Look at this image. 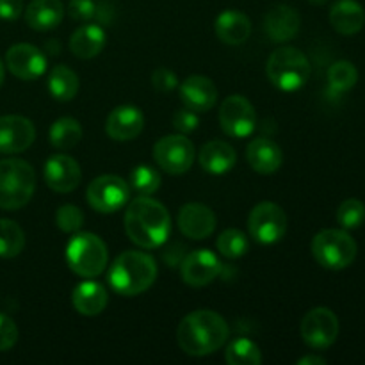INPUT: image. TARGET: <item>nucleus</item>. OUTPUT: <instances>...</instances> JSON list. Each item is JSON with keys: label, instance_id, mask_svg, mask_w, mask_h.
I'll return each instance as SVG.
<instances>
[{"label": "nucleus", "instance_id": "b1692460", "mask_svg": "<svg viewBox=\"0 0 365 365\" xmlns=\"http://www.w3.org/2000/svg\"><path fill=\"white\" fill-rule=\"evenodd\" d=\"M63 18L64 6L61 0H32L25 9V21L34 31H52Z\"/></svg>", "mask_w": 365, "mask_h": 365}, {"label": "nucleus", "instance_id": "37998d69", "mask_svg": "<svg viewBox=\"0 0 365 365\" xmlns=\"http://www.w3.org/2000/svg\"><path fill=\"white\" fill-rule=\"evenodd\" d=\"M310 4H314V6H324V4L328 2V0H309Z\"/></svg>", "mask_w": 365, "mask_h": 365}, {"label": "nucleus", "instance_id": "1a4fd4ad", "mask_svg": "<svg viewBox=\"0 0 365 365\" xmlns=\"http://www.w3.org/2000/svg\"><path fill=\"white\" fill-rule=\"evenodd\" d=\"M195 146L184 134L164 135L153 146L157 166L170 175H182L191 170L195 163Z\"/></svg>", "mask_w": 365, "mask_h": 365}, {"label": "nucleus", "instance_id": "a211bd4d", "mask_svg": "<svg viewBox=\"0 0 365 365\" xmlns=\"http://www.w3.org/2000/svg\"><path fill=\"white\" fill-rule=\"evenodd\" d=\"M145 116L134 106H120L107 116L106 132L114 141H130L143 132Z\"/></svg>", "mask_w": 365, "mask_h": 365}, {"label": "nucleus", "instance_id": "4468645a", "mask_svg": "<svg viewBox=\"0 0 365 365\" xmlns=\"http://www.w3.org/2000/svg\"><path fill=\"white\" fill-rule=\"evenodd\" d=\"M223 271V264L209 250H196L184 259L180 266L182 280L191 287H203L216 280Z\"/></svg>", "mask_w": 365, "mask_h": 365}, {"label": "nucleus", "instance_id": "9d476101", "mask_svg": "<svg viewBox=\"0 0 365 365\" xmlns=\"http://www.w3.org/2000/svg\"><path fill=\"white\" fill-rule=\"evenodd\" d=\"M339 317L328 307L309 310L302 321V337L312 349H327L339 337Z\"/></svg>", "mask_w": 365, "mask_h": 365}, {"label": "nucleus", "instance_id": "4c0bfd02", "mask_svg": "<svg viewBox=\"0 0 365 365\" xmlns=\"http://www.w3.org/2000/svg\"><path fill=\"white\" fill-rule=\"evenodd\" d=\"M18 341V328L9 316L0 312V351H7Z\"/></svg>", "mask_w": 365, "mask_h": 365}, {"label": "nucleus", "instance_id": "2eb2a0df", "mask_svg": "<svg viewBox=\"0 0 365 365\" xmlns=\"http://www.w3.org/2000/svg\"><path fill=\"white\" fill-rule=\"evenodd\" d=\"M45 182L52 191L71 192L82 180V171L77 160L64 153H56L45 164Z\"/></svg>", "mask_w": 365, "mask_h": 365}, {"label": "nucleus", "instance_id": "ddd939ff", "mask_svg": "<svg viewBox=\"0 0 365 365\" xmlns=\"http://www.w3.org/2000/svg\"><path fill=\"white\" fill-rule=\"evenodd\" d=\"M6 66L20 81H36L46 71V57L34 45L18 43L7 50Z\"/></svg>", "mask_w": 365, "mask_h": 365}, {"label": "nucleus", "instance_id": "0eeeda50", "mask_svg": "<svg viewBox=\"0 0 365 365\" xmlns=\"http://www.w3.org/2000/svg\"><path fill=\"white\" fill-rule=\"evenodd\" d=\"M359 253L356 241L342 228H327L312 239V255L327 269L341 271L351 266Z\"/></svg>", "mask_w": 365, "mask_h": 365}, {"label": "nucleus", "instance_id": "4be33fe9", "mask_svg": "<svg viewBox=\"0 0 365 365\" xmlns=\"http://www.w3.org/2000/svg\"><path fill=\"white\" fill-rule=\"evenodd\" d=\"M330 24L339 34H359L365 25V11L356 0H337L330 9Z\"/></svg>", "mask_w": 365, "mask_h": 365}, {"label": "nucleus", "instance_id": "9b49d317", "mask_svg": "<svg viewBox=\"0 0 365 365\" xmlns=\"http://www.w3.org/2000/svg\"><path fill=\"white\" fill-rule=\"evenodd\" d=\"M88 202L95 210L110 214L120 210L130 198V187L116 175H102L88 185Z\"/></svg>", "mask_w": 365, "mask_h": 365}, {"label": "nucleus", "instance_id": "c9c22d12", "mask_svg": "<svg viewBox=\"0 0 365 365\" xmlns=\"http://www.w3.org/2000/svg\"><path fill=\"white\" fill-rule=\"evenodd\" d=\"M56 225L64 234H77L84 225V214L77 205H63L56 212Z\"/></svg>", "mask_w": 365, "mask_h": 365}, {"label": "nucleus", "instance_id": "f704fd0d", "mask_svg": "<svg viewBox=\"0 0 365 365\" xmlns=\"http://www.w3.org/2000/svg\"><path fill=\"white\" fill-rule=\"evenodd\" d=\"M337 221L344 230L360 228L365 221V205L356 198H348L339 205Z\"/></svg>", "mask_w": 365, "mask_h": 365}, {"label": "nucleus", "instance_id": "2f4dec72", "mask_svg": "<svg viewBox=\"0 0 365 365\" xmlns=\"http://www.w3.org/2000/svg\"><path fill=\"white\" fill-rule=\"evenodd\" d=\"M225 360L228 365H260L262 353L259 346L250 339H235L228 344L225 351Z\"/></svg>", "mask_w": 365, "mask_h": 365}, {"label": "nucleus", "instance_id": "412c9836", "mask_svg": "<svg viewBox=\"0 0 365 365\" xmlns=\"http://www.w3.org/2000/svg\"><path fill=\"white\" fill-rule=\"evenodd\" d=\"M246 159L257 173L271 175L280 170L284 163V153L280 146L269 138H257L248 145Z\"/></svg>", "mask_w": 365, "mask_h": 365}, {"label": "nucleus", "instance_id": "e433bc0d", "mask_svg": "<svg viewBox=\"0 0 365 365\" xmlns=\"http://www.w3.org/2000/svg\"><path fill=\"white\" fill-rule=\"evenodd\" d=\"M68 13L77 21H91L98 16V4L93 0H71L68 4Z\"/></svg>", "mask_w": 365, "mask_h": 365}, {"label": "nucleus", "instance_id": "bb28decb", "mask_svg": "<svg viewBox=\"0 0 365 365\" xmlns=\"http://www.w3.org/2000/svg\"><path fill=\"white\" fill-rule=\"evenodd\" d=\"M106 46V32L100 25L88 24L78 27L71 34L70 50L78 59H93Z\"/></svg>", "mask_w": 365, "mask_h": 365}, {"label": "nucleus", "instance_id": "dca6fc26", "mask_svg": "<svg viewBox=\"0 0 365 365\" xmlns=\"http://www.w3.org/2000/svg\"><path fill=\"white\" fill-rule=\"evenodd\" d=\"M36 128L24 116H0V153L25 152L34 143Z\"/></svg>", "mask_w": 365, "mask_h": 365}, {"label": "nucleus", "instance_id": "6ab92c4d", "mask_svg": "<svg viewBox=\"0 0 365 365\" xmlns=\"http://www.w3.org/2000/svg\"><path fill=\"white\" fill-rule=\"evenodd\" d=\"M180 100L195 113H207L216 106L217 89L210 78L203 75H191L180 86Z\"/></svg>", "mask_w": 365, "mask_h": 365}, {"label": "nucleus", "instance_id": "c756f323", "mask_svg": "<svg viewBox=\"0 0 365 365\" xmlns=\"http://www.w3.org/2000/svg\"><path fill=\"white\" fill-rule=\"evenodd\" d=\"M359 82V70L349 61H337L328 70V86H330V93L334 95H342V93L349 91L355 88Z\"/></svg>", "mask_w": 365, "mask_h": 365}, {"label": "nucleus", "instance_id": "473e14b6", "mask_svg": "<svg viewBox=\"0 0 365 365\" xmlns=\"http://www.w3.org/2000/svg\"><path fill=\"white\" fill-rule=\"evenodd\" d=\"M130 185L135 192L141 196H150L159 191L160 175L148 164H139L134 168L130 175Z\"/></svg>", "mask_w": 365, "mask_h": 365}, {"label": "nucleus", "instance_id": "58836bf2", "mask_svg": "<svg viewBox=\"0 0 365 365\" xmlns=\"http://www.w3.org/2000/svg\"><path fill=\"white\" fill-rule=\"evenodd\" d=\"M200 125V120L198 116H196L195 110L191 109H180L175 113L173 116V127L177 128L180 134H191V132H195L196 128H198Z\"/></svg>", "mask_w": 365, "mask_h": 365}, {"label": "nucleus", "instance_id": "f257e3e1", "mask_svg": "<svg viewBox=\"0 0 365 365\" xmlns=\"http://www.w3.org/2000/svg\"><path fill=\"white\" fill-rule=\"evenodd\" d=\"M125 232L139 248H159L170 237V212L157 200L150 196H139L128 203L125 212Z\"/></svg>", "mask_w": 365, "mask_h": 365}, {"label": "nucleus", "instance_id": "39448f33", "mask_svg": "<svg viewBox=\"0 0 365 365\" xmlns=\"http://www.w3.org/2000/svg\"><path fill=\"white\" fill-rule=\"evenodd\" d=\"M266 73L271 84L282 91H298L310 78V63L302 50L282 46L269 56Z\"/></svg>", "mask_w": 365, "mask_h": 365}, {"label": "nucleus", "instance_id": "cd10ccee", "mask_svg": "<svg viewBox=\"0 0 365 365\" xmlns=\"http://www.w3.org/2000/svg\"><path fill=\"white\" fill-rule=\"evenodd\" d=\"M81 82H78L77 73L70 70L64 64H57L53 70L50 71L48 77V91L59 102H70L77 96Z\"/></svg>", "mask_w": 365, "mask_h": 365}, {"label": "nucleus", "instance_id": "f8f14e48", "mask_svg": "<svg viewBox=\"0 0 365 365\" xmlns=\"http://www.w3.org/2000/svg\"><path fill=\"white\" fill-rule=\"evenodd\" d=\"M220 123L221 128L232 138H248L255 130V109L245 96L230 95L221 103Z\"/></svg>", "mask_w": 365, "mask_h": 365}, {"label": "nucleus", "instance_id": "f03ea898", "mask_svg": "<svg viewBox=\"0 0 365 365\" xmlns=\"http://www.w3.org/2000/svg\"><path fill=\"white\" fill-rule=\"evenodd\" d=\"M228 324L214 310H195L180 321L177 342L189 356H205L223 348L228 341Z\"/></svg>", "mask_w": 365, "mask_h": 365}, {"label": "nucleus", "instance_id": "79ce46f5", "mask_svg": "<svg viewBox=\"0 0 365 365\" xmlns=\"http://www.w3.org/2000/svg\"><path fill=\"white\" fill-rule=\"evenodd\" d=\"M298 365H327V360L323 356H316V355H307L303 359L298 360Z\"/></svg>", "mask_w": 365, "mask_h": 365}, {"label": "nucleus", "instance_id": "72a5a7b5", "mask_svg": "<svg viewBox=\"0 0 365 365\" xmlns=\"http://www.w3.org/2000/svg\"><path fill=\"white\" fill-rule=\"evenodd\" d=\"M250 248L248 237L237 228H228L217 237V250L227 259H239L245 255Z\"/></svg>", "mask_w": 365, "mask_h": 365}, {"label": "nucleus", "instance_id": "ea45409f", "mask_svg": "<svg viewBox=\"0 0 365 365\" xmlns=\"http://www.w3.org/2000/svg\"><path fill=\"white\" fill-rule=\"evenodd\" d=\"M152 84L159 93H171L178 86V78L168 68H157L152 73Z\"/></svg>", "mask_w": 365, "mask_h": 365}, {"label": "nucleus", "instance_id": "7c9ffc66", "mask_svg": "<svg viewBox=\"0 0 365 365\" xmlns=\"http://www.w3.org/2000/svg\"><path fill=\"white\" fill-rule=\"evenodd\" d=\"M25 246V234L18 223L0 220V259H13L21 253Z\"/></svg>", "mask_w": 365, "mask_h": 365}, {"label": "nucleus", "instance_id": "7ed1b4c3", "mask_svg": "<svg viewBox=\"0 0 365 365\" xmlns=\"http://www.w3.org/2000/svg\"><path fill=\"white\" fill-rule=\"evenodd\" d=\"M157 278V264L145 252L128 250L118 255L110 266L107 280L114 292L121 296H138L148 291Z\"/></svg>", "mask_w": 365, "mask_h": 365}, {"label": "nucleus", "instance_id": "393cba45", "mask_svg": "<svg viewBox=\"0 0 365 365\" xmlns=\"http://www.w3.org/2000/svg\"><path fill=\"white\" fill-rule=\"evenodd\" d=\"M71 302H73L75 310L78 314L93 317L103 312V309L109 303V294H107L106 287L98 282H82L75 287Z\"/></svg>", "mask_w": 365, "mask_h": 365}, {"label": "nucleus", "instance_id": "c85d7f7f", "mask_svg": "<svg viewBox=\"0 0 365 365\" xmlns=\"http://www.w3.org/2000/svg\"><path fill=\"white\" fill-rule=\"evenodd\" d=\"M48 138H50V145H52L53 148L61 150V152H64V150H71L81 143L82 127L75 118H70V116L59 118V120L50 127Z\"/></svg>", "mask_w": 365, "mask_h": 365}, {"label": "nucleus", "instance_id": "a19ab883", "mask_svg": "<svg viewBox=\"0 0 365 365\" xmlns=\"http://www.w3.org/2000/svg\"><path fill=\"white\" fill-rule=\"evenodd\" d=\"M24 13V0H0V18L13 21Z\"/></svg>", "mask_w": 365, "mask_h": 365}, {"label": "nucleus", "instance_id": "f3484780", "mask_svg": "<svg viewBox=\"0 0 365 365\" xmlns=\"http://www.w3.org/2000/svg\"><path fill=\"white\" fill-rule=\"evenodd\" d=\"M177 223L185 237L202 241L209 237L216 228V214L203 203H187L178 212Z\"/></svg>", "mask_w": 365, "mask_h": 365}, {"label": "nucleus", "instance_id": "20e7f679", "mask_svg": "<svg viewBox=\"0 0 365 365\" xmlns=\"http://www.w3.org/2000/svg\"><path fill=\"white\" fill-rule=\"evenodd\" d=\"M36 191V171L21 159L0 160V209L18 210Z\"/></svg>", "mask_w": 365, "mask_h": 365}, {"label": "nucleus", "instance_id": "423d86ee", "mask_svg": "<svg viewBox=\"0 0 365 365\" xmlns=\"http://www.w3.org/2000/svg\"><path fill=\"white\" fill-rule=\"evenodd\" d=\"M109 260L107 246L98 235L77 232L66 245L68 267L82 278H96L103 273Z\"/></svg>", "mask_w": 365, "mask_h": 365}, {"label": "nucleus", "instance_id": "c03bdc74", "mask_svg": "<svg viewBox=\"0 0 365 365\" xmlns=\"http://www.w3.org/2000/svg\"><path fill=\"white\" fill-rule=\"evenodd\" d=\"M2 82H4V64L2 61H0V86H2Z\"/></svg>", "mask_w": 365, "mask_h": 365}, {"label": "nucleus", "instance_id": "a878e982", "mask_svg": "<svg viewBox=\"0 0 365 365\" xmlns=\"http://www.w3.org/2000/svg\"><path fill=\"white\" fill-rule=\"evenodd\" d=\"M198 160L200 166L207 173L223 175L235 166L237 153L228 143L216 139V141H209L207 145H203V148L200 150Z\"/></svg>", "mask_w": 365, "mask_h": 365}, {"label": "nucleus", "instance_id": "6e6552de", "mask_svg": "<svg viewBox=\"0 0 365 365\" xmlns=\"http://www.w3.org/2000/svg\"><path fill=\"white\" fill-rule=\"evenodd\" d=\"M248 230L260 245H274L287 232V216L277 203L262 202L250 212Z\"/></svg>", "mask_w": 365, "mask_h": 365}, {"label": "nucleus", "instance_id": "aec40b11", "mask_svg": "<svg viewBox=\"0 0 365 365\" xmlns=\"http://www.w3.org/2000/svg\"><path fill=\"white\" fill-rule=\"evenodd\" d=\"M264 29H266L267 36L271 41L284 43L291 41L296 38L299 31V14L294 7L287 6V4H278L267 11L266 18H264Z\"/></svg>", "mask_w": 365, "mask_h": 365}, {"label": "nucleus", "instance_id": "5701e85b", "mask_svg": "<svg viewBox=\"0 0 365 365\" xmlns=\"http://www.w3.org/2000/svg\"><path fill=\"white\" fill-rule=\"evenodd\" d=\"M216 34L227 45H242L252 34V21L245 13L235 9H227L216 18Z\"/></svg>", "mask_w": 365, "mask_h": 365}]
</instances>
